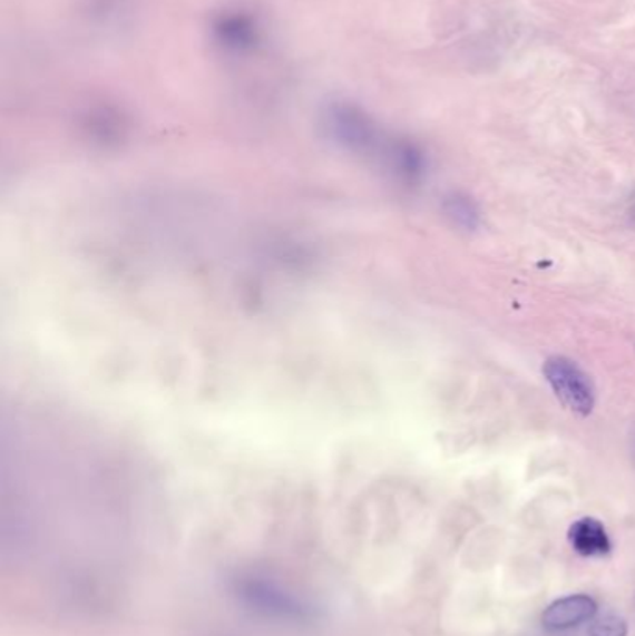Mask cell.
Instances as JSON below:
<instances>
[{
    "label": "cell",
    "instance_id": "cell-2",
    "mask_svg": "<svg viewBox=\"0 0 635 636\" xmlns=\"http://www.w3.org/2000/svg\"><path fill=\"white\" fill-rule=\"evenodd\" d=\"M596 614V603L589 596H568L559 601L551 603L543 614V624L546 629L565 630L573 629L576 625L584 624Z\"/></svg>",
    "mask_w": 635,
    "mask_h": 636
},
{
    "label": "cell",
    "instance_id": "cell-5",
    "mask_svg": "<svg viewBox=\"0 0 635 636\" xmlns=\"http://www.w3.org/2000/svg\"><path fill=\"white\" fill-rule=\"evenodd\" d=\"M628 625L618 616H604L589 627V636H626Z\"/></svg>",
    "mask_w": 635,
    "mask_h": 636
},
{
    "label": "cell",
    "instance_id": "cell-4",
    "mask_svg": "<svg viewBox=\"0 0 635 636\" xmlns=\"http://www.w3.org/2000/svg\"><path fill=\"white\" fill-rule=\"evenodd\" d=\"M446 211L453 218L455 224H459V226L466 227V229H473L477 226V221H479L476 205L468 197H451L446 203Z\"/></svg>",
    "mask_w": 635,
    "mask_h": 636
},
{
    "label": "cell",
    "instance_id": "cell-3",
    "mask_svg": "<svg viewBox=\"0 0 635 636\" xmlns=\"http://www.w3.org/2000/svg\"><path fill=\"white\" fill-rule=\"evenodd\" d=\"M568 540L573 544L574 549L584 557L606 555L612 549L604 525L595 518H584L576 521L568 530Z\"/></svg>",
    "mask_w": 635,
    "mask_h": 636
},
{
    "label": "cell",
    "instance_id": "cell-1",
    "mask_svg": "<svg viewBox=\"0 0 635 636\" xmlns=\"http://www.w3.org/2000/svg\"><path fill=\"white\" fill-rule=\"evenodd\" d=\"M543 372L565 408L578 415H589L595 408V388L574 361L556 355L546 360Z\"/></svg>",
    "mask_w": 635,
    "mask_h": 636
}]
</instances>
